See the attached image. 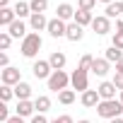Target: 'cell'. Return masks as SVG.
<instances>
[{"label": "cell", "mask_w": 123, "mask_h": 123, "mask_svg": "<svg viewBox=\"0 0 123 123\" xmlns=\"http://www.w3.org/2000/svg\"><path fill=\"white\" fill-rule=\"evenodd\" d=\"M92 29H94L99 36H101V34H109V31H111V19H109L106 15H99V17H94Z\"/></svg>", "instance_id": "cell-8"}, {"label": "cell", "mask_w": 123, "mask_h": 123, "mask_svg": "<svg viewBox=\"0 0 123 123\" xmlns=\"http://www.w3.org/2000/svg\"><path fill=\"white\" fill-rule=\"evenodd\" d=\"M7 34H10L12 39H24V36H27V27H24V22H22V19H15V22L7 27Z\"/></svg>", "instance_id": "cell-10"}, {"label": "cell", "mask_w": 123, "mask_h": 123, "mask_svg": "<svg viewBox=\"0 0 123 123\" xmlns=\"http://www.w3.org/2000/svg\"><path fill=\"white\" fill-rule=\"evenodd\" d=\"M55 12H58V19H63V22H65V19H75V10H73L70 3H60Z\"/></svg>", "instance_id": "cell-16"}, {"label": "cell", "mask_w": 123, "mask_h": 123, "mask_svg": "<svg viewBox=\"0 0 123 123\" xmlns=\"http://www.w3.org/2000/svg\"><path fill=\"white\" fill-rule=\"evenodd\" d=\"M99 101H101V97H99V92H97V89H87V92L82 94V106H87V109L99 106Z\"/></svg>", "instance_id": "cell-11"}, {"label": "cell", "mask_w": 123, "mask_h": 123, "mask_svg": "<svg viewBox=\"0 0 123 123\" xmlns=\"http://www.w3.org/2000/svg\"><path fill=\"white\" fill-rule=\"evenodd\" d=\"M94 75H99V77H104L106 73H109V60L106 58H94V63H92V68H89Z\"/></svg>", "instance_id": "cell-14"}, {"label": "cell", "mask_w": 123, "mask_h": 123, "mask_svg": "<svg viewBox=\"0 0 123 123\" xmlns=\"http://www.w3.org/2000/svg\"><path fill=\"white\" fill-rule=\"evenodd\" d=\"M121 104H123V92H121Z\"/></svg>", "instance_id": "cell-44"}, {"label": "cell", "mask_w": 123, "mask_h": 123, "mask_svg": "<svg viewBox=\"0 0 123 123\" xmlns=\"http://www.w3.org/2000/svg\"><path fill=\"white\" fill-rule=\"evenodd\" d=\"M34 106H36V111H39V113H46V111L51 109V99H48L46 94H41V97H36Z\"/></svg>", "instance_id": "cell-24"}, {"label": "cell", "mask_w": 123, "mask_h": 123, "mask_svg": "<svg viewBox=\"0 0 123 123\" xmlns=\"http://www.w3.org/2000/svg\"><path fill=\"white\" fill-rule=\"evenodd\" d=\"M46 31H48L53 39H60V36H65V34H68V24H65L63 19H58V17H55V19H48V29H46Z\"/></svg>", "instance_id": "cell-7"}, {"label": "cell", "mask_w": 123, "mask_h": 123, "mask_svg": "<svg viewBox=\"0 0 123 123\" xmlns=\"http://www.w3.org/2000/svg\"><path fill=\"white\" fill-rule=\"evenodd\" d=\"M70 85H73V87H75L77 92H82V94H85V92L89 89V82H87V70L77 68V70H75V73L70 75Z\"/></svg>", "instance_id": "cell-4"}, {"label": "cell", "mask_w": 123, "mask_h": 123, "mask_svg": "<svg viewBox=\"0 0 123 123\" xmlns=\"http://www.w3.org/2000/svg\"><path fill=\"white\" fill-rule=\"evenodd\" d=\"M92 63H94V58H92L89 53H85V55L80 58V65H77V68H82V70H89V68H92Z\"/></svg>", "instance_id": "cell-28"}, {"label": "cell", "mask_w": 123, "mask_h": 123, "mask_svg": "<svg viewBox=\"0 0 123 123\" xmlns=\"http://www.w3.org/2000/svg\"><path fill=\"white\" fill-rule=\"evenodd\" d=\"M10 43H12V36H10L7 31H0V48L7 51V48H10Z\"/></svg>", "instance_id": "cell-27"}, {"label": "cell", "mask_w": 123, "mask_h": 123, "mask_svg": "<svg viewBox=\"0 0 123 123\" xmlns=\"http://www.w3.org/2000/svg\"><path fill=\"white\" fill-rule=\"evenodd\" d=\"M31 123H48V121H46L43 113H36V116H31Z\"/></svg>", "instance_id": "cell-35"}, {"label": "cell", "mask_w": 123, "mask_h": 123, "mask_svg": "<svg viewBox=\"0 0 123 123\" xmlns=\"http://www.w3.org/2000/svg\"><path fill=\"white\" fill-rule=\"evenodd\" d=\"M15 15H17V19H22V17H31V7H29V3H22V0H17V5H15Z\"/></svg>", "instance_id": "cell-23"}, {"label": "cell", "mask_w": 123, "mask_h": 123, "mask_svg": "<svg viewBox=\"0 0 123 123\" xmlns=\"http://www.w3.org/2000/svg\"><path fill=\"white\" fill-rule=\"evenodd\" d=\"M104 15H106L109 19H116V17H121V15H123V3H121V0H116V3H111V5H106V10H104Z\"/></svg>", "instance_id": "cell-17"}, {"label": "cell", "mask_w": 123, "mask_h": 123, "mask_svg": "<svg viewBox=\"0 0 123 123\" xmlns=\"http://www.w3.org/2000/svg\"><path fill=\"white\" fill-rule=\"evenodd\" d=\"M0 80H3V85H7V87H15V85H19L22 82V75H19V68H5L3 73H0Z\"/></svg>", "instance_id": "cell-5"}, {"label": "cell", "mask_w": 123, "mask_h": 123, "mask_svg": "<svg viewBox=\"0 0 123 123\" xmlns=\"http://www.w3.org/2000/svg\"><path fill=\"white\" fill-rule=\"evenodd\" d=\"M97 113L101 116V118H121V113H123V104H121V99H106V101H99V106H97Z\"/></svg>", "instance_id": "cell-1"}, {"label": "cell", "mask_w": 123, "mask_h": 123, "mask_svg": "<svg viewBox=\"0 0 123 123\" xmlns=\"http://www.w3.org/2000/svg\"><path fill=\"white\" fill-rule=\"evenodd\" d=\"M41 43H43V41H41V36L31 31V34H27V36L22 39V46H19V51H22V55H24V58H34V55L39 53Z\"/></svg>", "instance_id": "cell-2"}, {"label": "cell", "mask_w": 123, "mask_h": 123, "mask_svg": "<svg viewBox=\"0 0 123 123\" xmlns=\"http://www.w3.org/2000/svg\"><path fill=\"white\" fill-rule=\"evenodd\" d=\"M82 29H85V27H80L77 22H70V24H68V34H65V39H68V41H80V39L85 36Z\"/></svg>", "instance_id": "cell-13"}, {"label": "cell", "mask_w": 123, "mask_h": 123, "mask_svg": "<svg viewBox=\"0 0 123 123\" xmlns=\"http://www.w3.org/2000/svg\"><path fill=\"white\" fill-rule=\"evenodd\" d=\"M101 3H106V5H111V3H116V0H101Z\"/></svg>", "instance_id": "cell-42"}, {"label": "cell", "mask_w": 123, "mask_h": 123, "mask_svg": "<svg viewBox=\"0 0 123 123\" xmlns=\"http://www.w3.org/2000/svg\"><path fill=\"white\" fill-rule=\"evenodd\" d=\"M31 73H34V77H36V80H48V77L53 75V68H51L48 60H36L34 68H31Z\"/></svg>", "instance_id": "cell-6"}, {"label": "cell", "mask_w": 123, "mask_h": 123, "mask_svg": "<svg viewBox=\"0 0 123 123\" xmlns=\"http://www.w3.org/2000/svg\"><path fill=\"white\" fill-rule=\"evenodd\" d=\"M116 73H123V58H121L118 63H116Z\"/></svg>", "instance_id": "cell-39"}, {"label": "cell", "mask_w": 123, "mask_h": 123, "mask_svg": "<svg viewBox=\"0 0 123 123\" xmlns=\"http://www.w3.org/2000/svg\"><path fill=\"white\" fill-rule=\"evenodd\" d=\"M15 19H17L15 7H5V10H0V24H3V27H10Z\"/></svg>", "instance_id": "cell-19"}, {"label": "cell", "mask_w": 123, "mask_h": 123, "mask_svg": "<svg viewBox=\"0 0 123 123\" xmlns=\"http://www.w3.org/2000/svg\"><path fill=\"white\" fill-rule=\"evenodd\" d=\"M34 111H36V106H34V104H31L29 99H27V101H19V104H17V116H22V118L31 116Z\"/></svg>", "instance_id": "cell-21"}, {"label": "cell", "mask_w": 123, "mask_h": 123, "mask_svg": "<svg viewBox=\"0 0 123 123\" xmlns=\"http://www.w3.org/2000/svg\"><path fill=\"white\" fill-rule=\"evenodd\" d=\"M65 60H68V58H65V53L53 51V53H51V58H48V63H51V68H53V70H63V68H65Z\"/></svg>", "instance_id": "cell-15"}, {"label": "cell", "mask_w": 123, "mask_h": 123, "mask_svg": "<svg viewBox=\"0 0 123 123\" xmlns=\"http://www.w3.org/2000/svg\"><path fill=\"white\" fill-rule=\"evenodd\" d=\"M0 121H3V123H7V121H10V111H7V106H5V104L0 106Z\"/></svg>", "instance_id": "cell-33"}, {"label": "cell", "mask_w": 123, "mask_h": 123, "mask_svg": "<svg viewBox=\"0 0 123 123\" xmlns=\"http://www.w3.org/2000/svg\"><path fill=\"white\" fill-rule=\"evenodd\" d=\"M29 27H31L34 31H41V29H48V19H46L43 15H39V12H34V15L29 17Z\"/></svg>", "instance_id": "cell-12"}, {"label": "cell", "mask_w": 123, "mask_h": 123, "mask_svg": "<svg viewBox=\"0 0 123 123\" xmlns=\"http://www.w3.org/2000/svg\"><path fill=\"white\" fill-rule=\"evenodd\" d=\"M29 7H31V15H34V12L43 15V12L48 10V0H31V3H29Z\"/></svg>", "instance_id": "cell-25"}, {"label": "cell", "mask_w": 123, "mask_h": 123, "mask_svg": "<svg viewBox=\"0 0 123 123\" xmlns=\"http://www.w3.org/2000/svg\"><path fill=\"white\" fill-rule=\"evenodd\" d=\"M104 58L109 60V63H118V60L123 58V51H121V48H116V46H111V48H106Z\"/></svg>", "instance_id": "cell-22"}, {"label": "cell", "mask_w": 123, "mask_h": 123, "mask_svg": "<svg viewBox=\"0 0 123 123\" xmlns=\"http://www.w3.org/2000/svg\"><path fill=\"white\" fill-rule=\"evenodd\" d=\"M15 97H17L19 101H27V99L31 97V87H29L27 82H19V85H15Z\"/></svg>", "instance_id": "cell-18"}, {"label": "cell", "mask_w": 123, "mask_h": 123, "mask_svg": "<svg viewBox=\"0 0 123 123\" xmlns=\"http://www.w3.org/2000/svg\"><path fill=\"white\" fill-rule=\"evenodd\" d=\"M75 22H77L80 27H87V24L94 22V15L87 12V10H77V12H75Z\"/></svg>", "instance_id": "cell-20"}, {"label": "cell", "mask_w": 123, "mask_h": 123, "mask_svg": "<svg viewBox=\"0 0 123 123\" xmlns=\"http://www.w3.org/2000/svg\"><path fill=\"white\" fill-rule=\"evenodd\" d=\"M111 46H116V48H121V51H123V34H118V31H116V34H113V43H111Z\"/></svg>", "instance_id": "cell-31"}, {"label": "cell", "mask_w": 123, "mask_h": 123, "mask_svg": "<svg viewBox=\"0 0 123 123\" xmlns=\"http://www.w3.org/2000/svg\"><path fill=\"white\" fill-rule=\"evenodd\" d=\"M116 31H118V34H123V19H118V22H116Z\"/></svg>", "instance_id": "cell-38"}, {"label": "cell", "mask_w": 123, "mask_h": 123, "mask_svg": "<svg viewBox=\"0 0 123 123\" xmlns=\"http://www.w3.org/2000/svg\"><path fill=\"white\" fill-rule=\"evenodd\" d=\"M77 123H92V121H87V118H82V121H77Z\"/></svg>", "instance_id": "cell-43"}, {"label": "cell", "mask_w": 123, "mask_h": 123, "mask_svg": "<svg viewBox=\"0 0 123 123\" xmlns=\"http://www.w3.org/2000/svg\"><path fill=\"white\" fill-rule=\"evenodd\" d=\"M7 123H24V118H22V116H10Z\"/></svg>", "instance_id": "cell-37"}, {"label": "cell", "mask_w": 123, "mask_h": 123, "mask_svg": "<svg viewBox=\"0 0 123 123\" xmlns=\"http://www.w3.org/2000/svg\"><path fill=\"white\" fill-rule=\"evenodd\" d=\"M58 101H60V104H65V106L73 104V101H75V92H73V89H63V92H58Z\"/></svg>", "instance_id": "cell-26"}, {"label": "cell", "mask_w": 123, "mask_h": 123, "mask_svg": "<svg viewBox=\"0 0 123 123\" xmlns=\"http://www.w3.org/2000/svg\"><path fill=\"white\" fill-rule=\"evenodd\" d=\"M7 63H10V58H7V53H0V68H3V70H5V68H10Z\"/></svg>", "instance_id": "cell-34"}, {"label": "cell", "mask_w": 123, "mask_h": 123, "mask_svg": "<svg viewBox=\"0 0 123 123\" xmlns=\"http://www.w3.org/2000/svg\"><path fill=\"white\" fill-rule=\"evenodd\" d=\"M7 3H10V0H0V10H5V7H7Z\"/></svg>", "instance_id": "cell-40"}, {"label": "cell", "mask_w": 123, "mask_h": 123, "mask_svg": "<svg viewBox=\"0 0 123 123\" xmlns=\"http://www.w3.org/2000/svg\"><path fill=\"white\" fill-rule=\"evenodd\" d=\"M77 10H87V12H92V7L97 5V0H77Z\"/></svg>", "instance_id": "cell-30"}, {"label": "cell", "mask_w": 123, "mask_h": 123, "mask_svg": "<svg viewBox=\"0 0 123 123\" xmlns=\"http://www.w3.org/2000/svg\"><path fill=\"white\" fill-rule=\"evenodd\" d=\"M55 123H75L70 116H60V118H55Z\"/></svg>", "instance_id": "cell-36"}, {"label": "cell", "mask_w": 123, "mask_h": 123, "mask_svg": "<svg viewBox=\"0 0 123 123\" xmlns=\"http://www.w3.org/2000/svg\"><path fill=\"white\" fill-rule=\"evenodd\" d=\"M109 123H123V118H111Z\"/></svg>", "instance_id": "cell-41"}, {"label": "cell", "mask_w": 123, "mask_h": 123, "mask_svg": "<svg viewBox=\"0 0 123 123\" xmlns=\"http://www.w3.org/2000/svg\"><path fill=\"white\" fill-rule=\"evenodd\" d=\"M12 94H15V87L3 85V89H0V99H3V101H10V99H12Z\"/></svg>", "instance_id": "cell-29"}, {"label": "cell", "mask_w": 123, "mask_h": 123, "mask_svg": "<svg viewBox=\"0 0 123 123\" xmlns=\"http://www.w3.org/2000/svg\"><path fill=\"white\" fill-rule=\"evenodd\" d=\"M111 82H113V85H116V87H118V89H121V92H123V73H116V75H113V80H111Z\"/></svg>", "instance_id": "cell-32"}, {"label": "cell", "mask_w": 123, "mask_h": 123, "mask_svg": "<svg viewBox=\"0 0 123 123\" xmlns=\"http://www.w3.org/2000/svg\"><path fill=\"white\" fill-rule=\"evenodd\" d=\"M51 123H55V121H51Z\"/></svg>", "instance_id": "cell-45"}, {"label": "cell", "mask_w": 123, "mask_h": 123, "mask_svg": "<svg viewBox=\"0 0 123 123\" xmlns=\"http://www.w3.org/2000/svg\"><path fill=\"white\" fill-rule=\"evenodd\" d=\"M68 85H70V75L65 70H53V75L48 77V89L53 92H63Z\"/></svg>", "instance_id": "cell-3"}, {"label": "cell", "mask_w": 123, "mask_h": 123, "mask_svg": "<svg viewBox=\"0 0 123 123\" xmlns=\"http://www.w3.org/2000/svg\"><path fill=\"white\" fill-rule=\"evenodd\" d=\"M116 85L113 82H101L99 87H97V92H99V97H101V101H106V99H116Z\"/></svg>", "instance_id": "cell-9"}]
</instances>
